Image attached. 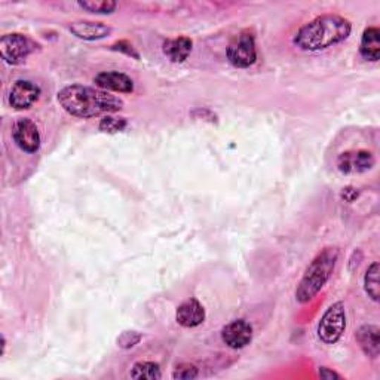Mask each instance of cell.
I'll list each match as a JSON object with an SVG mask.
<instances>
[{
	"label": "cell",
	"mask_w": 380,
	"mask_h": 380,
	"mask_svg": "<svg viewBox=\"0 0 380 380\" xmlns=\"http://www.w3.org/2000/svg\"><path fill=\"white\" fill-rule=\"evenodd\" d=\"M12 137L17 146L27 153H36L40 147L37 126L30 119L17 121L12 128Z\"/></svg>",
	"instance_id": "obj_7"
},
{
	"label": "cell",
	"mask_w": 380,
	"mask_h": 380,
	"mask_svg": "<svg viewBox=\"0 0 380 380\" xmlns=\"http://www.w3.org/2000/svg\"><path fill=\"white\" fill-rule=\"evenodd\" d=\"M79 6L92 13H111L118 8V4L111 0H87V2H79Z\"/></svg>",
	"instance_id": "obj_19"
},
{
	"label": "cell",
	"mask_w": 380,
	"mask_h": 380,
	"mask_svg": "<svg viewBox=\"0 0 380 380\" xmlns=\"http://www.w3.org/2000/svg\"><path fill=\"white\" fill-rule=\"evenodd\" d=\"M131 377L138 380H158L162 377V373L157 362L140 361L134 364V367L131 370Z\"/></svg>",
	"instance_id": "obj_17"
},
{
	"label": "cell",
	"mask_w": 380,
	"mask_h": 380,
	"mask_svg": "<svg viewBox=\"0 0 380 380\" xmlns=\"http://www.w3.org/2000/svg\"><path fill=\"white\" fill-rule=\"evenodd\" d=\"M380 330L376 326H362L357 334L355 339L360 343L361 349L365 355L376 358L380 350Z\"/></svg>",
	"instance_id": "obj_14"
},
{
	"label": "cell",
	"mask_w": 380,
	"mask_h": 380,
	"mask_svg": "<svg viewBox=\"0 0 380 380\" xmlns=\"http://www.w3.org/2000/svg\"><path fill=\"white\" fill-rule=\"evenodd\" d=\"M346 329V312L342 302L333 303L322 315L318 326V337L327 345H334L341 341Z\"/></svg>",
	"instance_id": "obj_4"
},
{
	"label": "cell",
	"mask_w": 380,
	"mask_h": 380,
	"mask_svg": "<svg viewBox=\"0 0 380 380\" xmlns=\"http://www.w3.org/2000/svg\"><path fill=\"white\" fill-rule=\"evenodd\" d=\"M337 166L345 174L365 173L374 166V157L372 152L367 150L345 152L337 159Z\"/></svg>",
	"instance_id": "obj_9"
},
{
	"label": "cell",
	"mask_w": 380,
	"mask_h": 380,
	"mask_svg": "<svg viewBox=\"0 0 380 380\" xmlns=\"http://www.w3.org/2000/svg\"><path fill=\"white\" fill-rule=\"evenodd\" d=\"M360 52L362 55V59L369 61H379L380 59V32L376 27H370L364 32L361 45H360Z\"/></svg>",
	"instance_id": "obj_16"
},
{
	"label": "cell",
	"mask_w": 380,
	"mask_h": 380,
	"mask_svg": "<svg viewBox=\"0 0 380 380\" xmlns=\"http://www.w3.org/2000/svg\"><path fill=\"white\" fill-rule=\"evenodd\" d=\"M228 60L238 68H247L257 60L256 40L252 33L243 32L233 39L228 48Z\"/></svg>",
	"instance_id": "obj_5"
},
{
	"label": "cell",
	"mask_w": 380,
	"mask_h": 380,
	"mask_svg": "<svg viewBox=\"0 0 380 380\" xmlns=\"http://www.w3.org/2000/svg\"><path fill=\"white\" fill-rule=\"evenodd\" d=\"M337 259H339V251L334 247H329L312 260L295 290V299L299 303L311 302L324 288L334 271Z\"/></svg>",
	"instance_id": "obj_3"
},
{
	"label": "cell",
	"mask_w": 380,
	"mask_h": 380,
	"mask_svg": "<svg viewBox=\"0 0 380 380\" xmlns=\"http://www.w3.org/2000/svg\"><path fill=\"white\" fill-rule=\"evenodd\" d=\"M364 287L369 298L374 302L379 300V263L374 262L364 276Z\"/></svg>",
	"instance_id": "obj_18"
},
{
	"label": "cell",
	"mask_w": 380,
	"mask_h": 380,
	"mask_svg": "<svg viewBox=\"0 0 380 380\" xmlns=\"http://www.w3.org/2000/svg\"><path fill=\"white\" fill-rule=\"evenodd\" d=\"M33 42L20 33L5 35L0 39V55L9 64H20L35 51Z\"/></svg>",
	"instance_id": "obj_6"
},
{
	"label": "cell",
	"mask_w": 380,
	"mask_h": 380,
	"mask_svg": "<svg viewBox=\"0 0 380 380\" xmlns=\"http://www.w3.org/2000/svg\"><path fill=\"white\" fill-rule=\"evenodd\" d=\"M142 341V334L137 331H123L118 337V346L122 349H130Z\"/></svg>",
	"instance_id": "obj_21"
},
{
	"label": "cell",
	"mask_w": 380,
	"mask_h": 380,
	"mask_svg": "<svg viewBox=\"0 0 380 380\" xmlns=\"http://www.w3.org/2000/svg\"><path fill=\"white\" fill-rule=\"evenodd\" d=\"M70 32L76 37L83 40H98L104 39L110 35L111 29L103 23H92V21H76L70 25Z\"/></svg>",
	"instance_id": "obj_13"
},
{
	"label": "cell",
	"mask_w": 380,
	"mask_h": 380,
	"mask_svg": "<svg viewBox=\"0 0 380 380\" xmlns=\"http://www.w3.org/2000/svg\"><path fill=\"white\" fill-rule=\"evenodd\" d=\"M319 376H321V379H324V380L342 379L339 374L334 373V372H331V370H330V369H327V367H321V369H319Z\"/></svg>",
	"instance_id": "obj_25"
},
{
	"label": "cell",
	"mask_w": 380,
	"mask_h": 380,
	"mask_svg": "<svg viewBox=\"0 0 380 380\" xmlns=\"http://www.w3.org/2000/svg\"><path fill=\"white\" fill-rule=\"evenodd\" d=\"M114 49H115V51L125 52V54H128V55H133V57L138 59V54L134 52V48H133L130 44H126V42H119V44L114 45Z\"/></svg>",
	"instance_id": "obj_23"
},
{
	"label": "cell",
	"mask_w": 380,
	"mask_h": 380,
	"mask_svg": "<svg viewBox=\"0 0 380 380\" xmlns=\"http://www.w3.org/2000/svg\"><path fill=\"white\" fill-rule=\"evenodd\" d=\"M59 103L67 114L83 119L115 114L123 107L121 98L110 95L107 91L83 85L63 88L59 92Z\"/></svg>",
	"instance_id": "obj_1"
},
{
	"label": "cell",
	"mask_w": 380,
	"mask_h": 380,
	"mask_svg": "<svg viewBox=\"0 0 380 380\" xmlns=\"http://www.w3.org/2000/svg\"><path fill=\"white\" fill-rule=\"evenodd\" d=\"M173 377L178 379V380L196 379V377H198V369H196L195 365H192V364H181L176 369Z\"/></svg>",
	"instance_id": "obj_22"
},
{
	"label": "cell",
	"mask_w": 380,
	"mask_h": 380,
	"mask_svg": "<svg viewBox=\"0 0 380 380\" xmlns=\"http://www.w3.org/2000/svg\"><path fill=\"white\" fill-rule=\"evenodd\" d=\"M176 318L181 327L186 329L198 327L205 319V309L198 300L190 299L178 306Z\"/></svg>",
	"instance_id": "obj_12"
},
{
	"label": "cell",
	"mask_w": 380,
	"mask_h": 380,
	"mask_svg": "<svg viewBox=\"0 0 380 380\" xmlns=\"http://www.w3.org/2000/svg\"><path fill=\"white\" fill-rule=\"evenodd\" d=\"M350 23L341 16H322L305 24L294 36V44L302 51L315 52L341 44L350 35Z\"/></svg>",
	"instance_id": "obj_2"
},
{
	"label": "cell",
	"mask_w": 380,
	"mask_h": 380,
	"mask_svg": "<svg viewBox=\"0 0 380 380\" xmlns=\"http://www.w3.org/2000/svg\"><path fill=\"white\" fill-rule=\"evenodd\" d=\"M40 95V88L30 80H17L9 92V104L17 110L32 107Z\"/></svg>",
	"instance_id": "obj_8"
},
{
	"label": "cell",
	"mask_w": 380,
	"mask_h": 380,
	"mask_svg": "<svg viewBox=\"0 0 380 380\" xmlns=\"http://www.w3.org/2000/svg\"><path fill=\"white\" fill-rule=\"evenodd\" d=\"M358 190L354 188H345L342 190V200H345L346 202H354L358 198Z\"/></svg>",
	"instance_id": "obj_24"
},
{
	"label": "cell",
	"mask_w": 380,
	"mask_h": 380,
	"mask_svg": "<svg viewBox=\"0 0 380 380\" xmlns=\"http://www.w3.org/2000/svg\"><path fill=\"white\" fill-rule=\"evenodd\" d=\"M221 339L232 349H241L251 343L252 341V327L245 319H236L221 331Z\"/></svg>",
	"instance_id": "obj_10"
},
{
	"label": "cell",
	"mask_w": 380,
	"mask_h": 380,
	"mask_svg": "<svg viewBox=\"0 0 380 380\" xmlns=\"http://www.w3.org/2000/svg\"><path fill=\"white\" fill-rule=\"evenodd\" d=\"M192 47H193V42L186 36H181L177 39L165 40L164 52L173 63H183V61H186L190 55Z\"/></svg>",
	"instance_id": "obj_15"
},
{
	"label": "cell",
	"mask_w": 380,
	"mask_h": 380,
	"mask_svg": "<svg viewBox=\"0 0 380 380\" xmlns=\"http://www.w3.org/2000/svg\"><path fill=\"white\" fill-rule=\"evenodd\" d=\"M126 128V121L123 118H115V116H104L100 122V130L103 133H109V134H115V133H121Z\"/></svg>",
	"instance_id": "obj_20"
},
{
	"label": "cell",
	"mask_w": 380,
	"mask_h": 380,
	"mask_svg": "<svg viewBox=\"0 0 380 380\" xmlns=\"http://www.w3.org/2000/svg\"><path fill=\"white\" fill-rule=\"evenodd\" d=\"M95 85L103 91L130 94L134 91V82L130 76L119 72H102L94 79Z\"/></svg>",
	"instance_id": "obj_11"
}]
</instances>
